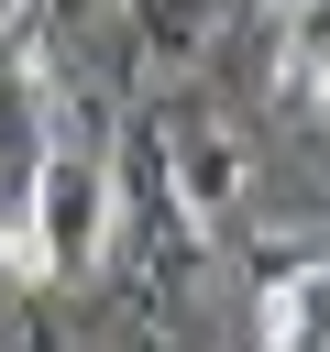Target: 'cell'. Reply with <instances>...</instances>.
Masks as SVG:
<instances>
[{
	"mask_svg": "<svg viewBox=\"0 0 330 352\" xmlns=\"http://www.w3.org/2000/svg\"><path fill=\"white\" fill-rule=\"evenodd\" d=\"M330 110V0L286 11V44H275V121H319Z\"/></svg>",
	"mask_w": 330,
	"mask_h": 352,
	"instance_id": "obj_4",
	"label": "cell"
},
{
	"mask_svg": "<svg viewBox=\"0 0 330 352\" xmlns=\"http://www.w3.org/2000/svg\"><path fill=\"white\" fill-rule=\"evenodd\" d=\"M253 11H275V22H286V11H308V0H253Z\"/></svg>",
	"mask_w": 330,
	"mask_h": 352,
	"instance_id": "obj_7",
	"label": "cell"
},
{
	"mask_svg": "<svg viewBox=\"0 0 330 352\" xmlns=\"http://www.w3.org/2000/svg\"><path fill=\"white\" fill-rule=\"evenodd\" d=\"M22 22H33V0H0V44H22Z\"/></svg>",
	"mask_w": 330,
	"mask_h": 352,
	"instance_id": "obj_6",
	"label": "cell"
},
{
	"mask_svg": "<svg viewBox=\"0 0 330 352\" xmlns=\"http://www.w3.org/2000/svg\"><path fill=\"white\" fill-rule=\"evenodd\" d=\"M132 22H143V55H154V66H198V55H209V33H220V11H209V0H143Z\"/></svg>",
	"mask_w": 330,
	"mask_h": 352,
	"instance_id": "obj_5",
	"label": "cell"
},
{
	"mask_svg": "<svg viewBox=\"0 0 330 352\" xmlns=\"http://www.w3.org/2000/svg\"><path fill=\"white\" fill-rule=\"evenodd\" d=\"M88 11H121V0H88Z\"/></svg>",
	"mask_w": 330,
	"mask_h": 352,
	"instance_id": "obj_8",
	"label": "cell"
},
{
	"mask_svg": "<svg viewBox=\"0 0 330 352\" xmlns=\"http://www.w3.org/2000/svg\"><path fill=\"white\" fill-rule=\"evenodd\" d=\"M110 231H121V176H110L88 143H44V154H33V187H22V209L0 220V275H11V286L99 275Z\"/></svg>",
	"mask_w": 330,
	"mask_h": 352,
	"instance_id": "obj_1",
	"label": "cell"
},
{
	"mask_svg": "<svg viewBox=\"0 0 330 352\" xmlns=\"http://www.w3.org/2000/svg\"><path fill=\"white\" fill-rule=\"evenodd\" d=\"M154 154H165V176H176L187 231H198V242L231 231V209L253 198V154H242V132L209 121V110H165V121H154Z\"/></svg>",
	"mask_w": 330,
	"mask_h": 352,
	"instance_id": "obj_2",
	"label": "cell"
},
{
	"mask_svg": "<svg viewBox=\"0 0 330 352\" xmlns=\"http://www.w3.org/2000/svg\"><path fill=\"white\" fill-rule=\"evenodd\" d=\"M253 352H330V253L297 275H264L253 297Z\"/></svg>",
	"mask_w": 330,
	"mask_h": 352,
	"instance_id": "obj_3",
	"label": "cell"
}]
</instances>
